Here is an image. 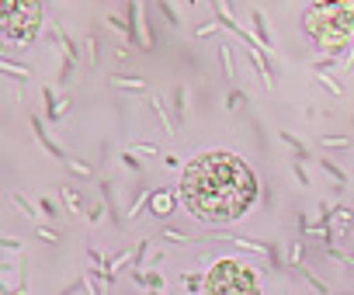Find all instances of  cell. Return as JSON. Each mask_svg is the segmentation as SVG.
I'll list each match as a JSON object with an SVG mask.
<instances>
[{
    "instance_id": "3957f363",
    "label": "cell",
    "mask_w": 354,
    "mask_h": 295,
    "mask_svg": "<svg viewBox=\"0 0 354 295\" xmlns=\"http://www.w3.org/2000/svg\"><path fill=\"white\" fill-rule=\"evenodd\" d=\"M205 295H261L254 271H247L236 260H223L205 278Z\"/></svg>"
},
{
    "instance_id": "277c9868",
    "label": "cell",
    "mask_w": 354,
    "mask_h": 295,
    "mask_svg": "<svg viewBox=\"0 0 354 295\" xmlns=\"http://www.w3.org/2000/svg\"><path fill=\"white\" fill-rule=\"evenodd\" d=\"M42 25L39 0H4V35L18 46H28Z\"/></svg>"
},
{
    "instance_id": "6da1fadb",
    "label": "cell",
    "mask_w": 354,
    "mask_h": 295,
    "mask_svg": "<svg viewBox=\"0 0 354 295\" xmlns=\"http://www.w3.org/2000/svg\"><path fill=\"white\" fill-rule=\"evenodd\" d=\"M181 198L202 222H233L254 205L257 178L233 153H205L181 174Z\"/></svg>"
},
{
    "instance_id": "7a4b0ae2",
    "label": "cell",
    "mask_w": 354,
    "mask_h": 295,
    "mask_svg": "<svg viewBox=\"0 0 354 295\" xmlns=\"http://www.w3.org/2000/svg\"><path fill=\"white\" fill-rule=\"evenodd\" d=\"M302 25L323 49H340L354 35V4L351 0H316Z\"/></svg>"
}]
</instances>
